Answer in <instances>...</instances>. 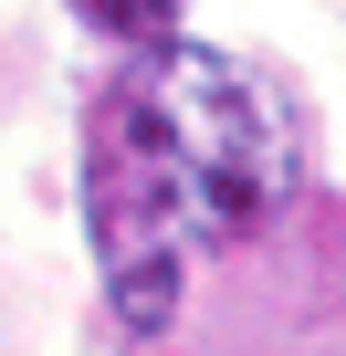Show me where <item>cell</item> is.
Here are the masks:
<instances>
[{
  "label": "cell",
  "mask_w": 346,
  "mask_h": 356,
  "mask_svg": "<svg viewBox=\"0 0 346 356\" xmlns=\"http://www.w3.org/2000/svg\"><path fill=\"white\" fill-rule=\"evenodd\" d=\"M304 189V115L273 74L210 42L126 53L84 115V241L116 325L157 335L189 262L252 241Z\"/></svg>",
  "instance_id": "obj_1"
},
{
  "label": "cell",
  "mask_w": 346,
  "mask_h": 356,
  "mask_svg": "<svg viewBox=\"0 0 346 356\" xmlns=\"http://www.w3.org/2000/svg\"><path fill=\"white\" fill-rule=\"evenodd\" d=\"M74 11L95 32H116L126 53H157V42H179V0H74Z\"/></svg>",
  "instance_id": "obj_2"
}]
</instances>
